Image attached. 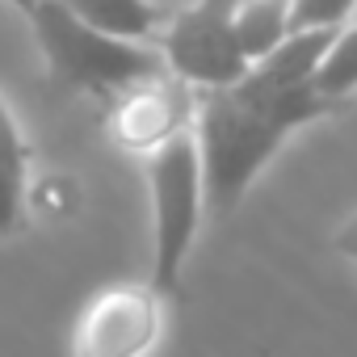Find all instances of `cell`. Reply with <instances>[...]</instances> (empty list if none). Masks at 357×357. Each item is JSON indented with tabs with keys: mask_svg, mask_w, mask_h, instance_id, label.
I'll use <instances>...</instances> for the list:
<instances>
[{
	"mask_svg": "<svg viewBox=\"0 0 357 357\" xmlns=\"http://www.w3.org/2000/svg\"><path fill=\"white\" fill-rule=\"evenodd\" d=\"M336 101L324 97L315 84L282 89V93H248L231 89H202L194 114V139L202 155V190L206 211L231 215L252 176L278 155V147L307 122L332 114Z\"/></svg>",
	"mask_w": 357,
	"mask_h": 357,
	"instance_id": "6da1fadb",
	"label": "cell"
},
{
	"mask_svg": "<svg viewBox=\"0 0 357 357\" xmlns=\"http://www.w3.org/2000/svg\"><path fill=\"white\" fill-rule=\"evenodd\" d=\"M30 26L51 72L63 84L84 89L93 97H118L168 72L155 43H135V38H114L105 30H93L89 22L68 13L59 0H38V9L30 13Z\"/></svg>",
	"mask_w": 357,
	"mask_h": 357,
	"instance_id": "7a4b0ae2",
	"label": "cell"
},
{
	"mask_svg": "<svg viewBox=\"0 0 357 357\" xmlns=\"http://www.w3.org/2000/svg\"><path fill=\"white\" fill-rule=\"evenodd\" d=\"M147 185H151V286L172 298L181 286L185 257L194 248L202 211H206V190H202V155L194 130L172 135L164 147L151 151L147 164Z\"/></svg>",
	"mask_w": 357,
	"mask_h": 357,
	"instance_id": "3957f363",
	"label": "cell"
},
{
	"mask_svg": "<svg viewBox=\"0 0 357 357\" xmlns=\"http://www.w3.org/2000/svg\"><path fill=\"white\" fill-rule=\"evenodd\" d=\"M236 5L240 0H194L160 26L155 47L172 76L198 89H231L248 76L252 63L236 38Z\"/></svg>",
	"mask_w": 357,
	"mask_h": 357,
	"instance_id": "277c9868",
	"label": "cell"
},
{
	"mask_svg": "<svg viewBox=\"0 0 357 357\" xmlns=\"http://www.w3.org/2000/svg\"><path fill=\"white\" fill-rule=\"evenodd\" d=\"M164 294L147 286H105L76 319L72 357H143L160 336Z\"/></svg>",
	"mask_w": 357,
	"mask_h": 357,
	"instance_id": "5b68a950",
	"label": "cell"
},
{
	"mask_svg": "<svg viewBox=\"0 0 357 357\" xmlns=\"http://www.w3.org/2000/svg\"><path fill=\"white\" fill-rule=\"evenodd\" d=\"M194 114H198L194 89L181 76L160 72V76L114 97V139L126 147H139V151H155L172 135L190 130Z\"/></svg>",
	"mask_w": 357,
	"mask_h": 357,
	"instance_id": "8992f818",
	"label": "cell"
},
{
	"mask_svg": "<svg viewBox=\"0 0 357 357\" xmlns=\"http://www.w3.org/2000/svg\"><path fill=\"white\" fill-rule=\"evenodd\" d=\"M336 30H298V34H290L278 51H269L265 59H257L248 68L240 89H248V93H282V89L311 84L315 68L324 63V55H328V47L336 38Z\"/></svg>",
	"mask_w": 357,
	"mask_h": 357,
	"instance_id": "52a82bcc",
	"label": "cell"
},
{
	"mask_svg": "<svg viewBox=\"0 0 357 357\" xmlns=\"http://www.w3.org/2000/svg\"><path fill=\"white\" fill-rule=\"evenodd\" d=\"M59 5L80 22H89L93 30H105L114 38H135V43L151 38L168 17L160 0H59Z\"/></svg>",
	"mask_w": 357,
	"mask_h": 357,
	"instance_id": "ba28073f",
	"label": "cell"
},
{
	"mask_svg": "<svg viewBox=\"0 0 357 357\" xmlns=\"http://www.w3.org/2000/svg\"><path fill=\"white\" fill-rule=\"evenodd\" d=\"M236 38L248 63L265 59L290 38V0H240L236 5Z\"/></svg>",
	"mask_w": 357,
	"mask_h": 357,
	"instance_id": "9c48e42d",
	"label": "cell"
},
{
	"mask_svg": "<svg viewBox=\"0 0 357 357\" xmlns=\"http://www.w3.org/2000/svg\"><path fill=\"white\" fill-rule=\"evenodd\" d=\"M311 84L324 97H332V101H340V97H349L357 89V26H340L336 30V38L328 47L324 63L315 68V80Z\"/></svg>",
	"mask_w": 357,
	"mask_h": 357,
	"instance_id": "30bf717a",
	"label": "cell"
},
{
	"mask_svg": "<svg viewBox=\"0 0 357 357\" xmlns=\"http://www.w3.org/2000/svg\"><path fill=\"white\" fill-rule=\"evenodd\" d=\"M26 164H30V143L17 126V118L9 114V105L0 101V168L26 176Z\"/></svg>",
	"mask_w": 357,
	"mask_h": 357,
	"instance_id": "8fae6325",
	"label": "cell"
},
{
	"mask_svg": "<svg viewBox=\"0 0 357 357\" xmlns=\"http://www.w3.org/2000/svg\"><path fill=\"white\" fill-rule=\"evenodd\" d=\"M22 215V176L0 168V231H9Z\"/></svg>",
	"mask_w": 357,
	"mask_h": 357,
	"instance_id": "7c38bea8",
	"label": "cell"
},
{
	"mask_svg": "<svg viewBox=\"0 0 357 357\" xmlns=\"http://www.w3.org/2000/svg\"><path fill=\"white\" fill-rule=\"evenodd\" d=\"M336 248H340L344 257H353V261H357V215L336 231Z\"/></svg>",
	"mask_w": 357,
	"mask_h": 357,
	"instance_id": "4fadbf2b",
	"label": "cell"
},
{
	"mask_svg": "<svg viewBox=\"0 0 357 357\" xmlns=\"http://www.w3.org/2000/svg\"><path fill=\"white\" fill-rule=\"evenodd\" d=\"M9 5H17V9H22V13H26V17H30V13H34V9H38V0H9Z\"/></svg>",
	"mask_w": 357,
	"mask_h": 357,
	"instance_id": "5bb4252c",
	"label": "cell"
},
{
	"mask_svg": "<svg viewBox=\"0 0 357 357\" xmlns=\"http://www.w3.org/2000/svg\"><path fill=\"white\" fill-rule=\"evenodd\" d=\"M160 5H164V9H172V0H160Z\"/></svg>",
	"mask_w": 357,
	"mask_h": 357,
	"instance_id": "9a60e30c",
	"label": "cell"
}]
</instances>
